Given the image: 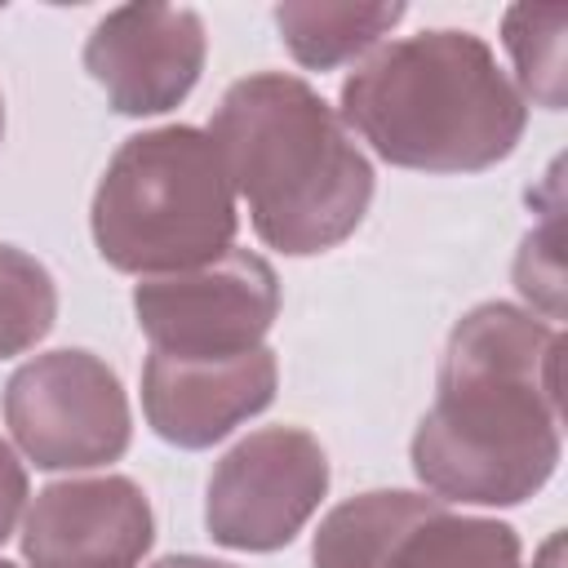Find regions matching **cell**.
Listing matches in <instances>:
<instances>
[{
	"label": "cell",
	"mask_w": 568,
	"mask_h": 568,
	"mask_svg": "<svg viewBox=\"0 0 568 568\" xmlns=\"http://www.w3.org/2000/svg\"><path fill=\"white\" fill-rule=\"evenodd\" d=\"M27 497H31V484H27V466L18 462L13 444L0 439V546L13 537L22 510H27Z\"/></svg>",
	"instance_id": "17"
},
{
	"label": "cell",
	"mask_w": 568,
	"mask_h": 568,
	"mask_svg": "<svg viewBox=\"0 0 568 568\" xmlns=\"http://www.w3.org/2000/svg\"><path fill=\"white\" fill-rule=\"evenodd\" d=\"M564 333L510 302L470 306L444 346L435 404L408 457L422 493L462 506H519L564 457Z\"/></svg>",
	"instance_id": "1"
},
{
	"label": "cell",
	"mask_w": 568,
	"mask_h": 568,
	"mask_svg": "<svg viewBox=\"0 0 568 568\" xmlns=\"http://www.w3.org/2000/svg\"><path fill=\"white\" fill-rule=\"evenodd\" d=\"M209 138L257 240L284 257H315L351 240L373 204V164L337 106L288 71L235 80Z\"/></svg>",
	"instance_id": "2"
},
{
	"label": "cell",
	"mask_w": 568,
	"mask_h": 568,
	"mask_svg": "<svg viewBox=\"0 0 568 568\" xmlns=\"http://www.w3.org/2000/svg\"><path fill=\"white\" fill-rule=\"evenodd\" d=\"M328 497V453L302 426H262L231 444L204 488V528L226 550H284Z\"/></svg>",
	"instance_id": "7"
},
{
	"label": "cell",
	"mask_w": 568,
	"mask_h": 568,
	"mask_svg": "<svg viewBox=\"0 0 568 568\" xmlns=\"http://www.w3.org/2000/svg\"><path fill=\"white\" fill-rule=\"evenodd\" d=\"M564 4H510L501 18V44L519 75V98L546 111H564Z\"/></svg>",
	"instance_id": "14"
},
{
	"label": "cell",
	"mask_w": 568,
	"mask_h": 568,
	"mask_svg": "<svg viewBox=\"0 0 568 568\" xmlns=\"http://www.w3.org/2000/svg\"><path fill=\"white\" fill-rule=\"evenodd\" d=\"M519 559L524 546L506 519L439 506L399 537L386 568H519Z\"/></svg>",
	"instance_id": "13"
},
{
	"label": "cell",
	"mask_w": 568,
	"mask_h": 568,
	"mask_svg": "<svg viewBox=\"0 0 568 568\" xmlns=\"http://www.w3.org/2000/svg\"><path fill=\"white\" fill-rule=\"evenodd\" d=\"M559 541H564L559 532L546 541V550H541V564H537V568H559Z\"/></svg>",
	"instance_id": "19"
},
{
	"label": "cell",
	"mask_w": 568,
	"mask_h": 568,
	"mask_svg": "<svg viewBox=\"0 0 568 568\" xmlns=\"http://www.w3.org/2000/svg\"><path fill=\"white\" fill-rule=\"evenodd\" d=\"M337 115L377 160L413 173H484L528 129V102L488 40L457 27L377 44L342 80Z\"/></svg>",
	"instance_id": "3"
},
{
	"label": "cell",
	"mask_w": 568,
	"mask_h": 568,
	"mask_svg": "<svg viewBox=\"0 0 568 568\" xmlns=\"http://www.w3.org/2000/svg\"><path fill=\"white\" fill-rule=\"evenodd\" d=\"M4 426L40 470H93L129 453L133 413L115 368L80 346L31 355L4 382Z\"/></svg>",
	"instance_id": "5"
},
{
	"label": "cell",
	"mask_w": 568,
	"mask_h": 568,
	"mask_svg": "<svg viewBox=\"0 0 568 568\" xmlns=\"http://www.w3.org/2000/svg\"><path fill=\"white\" fill-rule=\"evenodd\" d=\"M559 226H555V209L546 217L541 231H528L524 235V248L515 257V288L546 311V320H559L564 315V297H559Z\"/></svg>",
	"instance_id": "16"
},
{
	"label": "cell",
	"mask_w": 568,
	"mask_h": 568,
	"mask_svg": "<svg viewBox=\"0 0 568 568\" xmlns=\"http://www.w3.org/2000/svg\"><path fill=\"white\" fill-rule=\"evenodd\" d=\"M0 138H4V98H0Z\"/></svg>",
	"instance_id": "20"
},
{
	"label": "cell",
	"mask_w": 568,
	"mask_h": 568,
	"mask_svg": "<svg viewBox=\"0 0 568 568\" xmlns=\"http://www.w3.org/2000/svg\"><path fill=\"white\" fill-rule=\"evenodd\" d=\"M58 324V284L40 257L0 244V359L36 351Z\"/></svg>",
	"instance_id": "15"
},
{
	"label": "cell",
	"mask_w": 568,
	"mask_h": 568,
	"mask_svg": "<svg viewBox=\"0 0 568 568\" xmlns=\"http://www.w3.org/2000/svg\"><path fill=\"white\" fill-rule=\"evenodd\" d=\"M89 231L98 257L124 275H178L235 248L240 209L209 129L160 124L124 138L106 160Z\"/></svg>",
	"instance_id": "4"
},
{
	"label": "cell",
	"mask_w": 568,
	"mask_h": 568,
	"mask_svg": "<svg viewBox=\"0 0 568 568\" xmlns=\"http://www.w3.org/2000/svg\"><path fill=\"white\" fill-rule=\"evenodd\" d=\"M155 541V515L129 475H71L44 484L22 515L31 568H138Z\"/></svg>",
	"instance_id": "9"
},
{
	"label": "cell",
	"mask_w": 568,
	"mask_h": 568,
	"mask_svg": "<svg viewBox=\"0 0 568 568\" xmlns=\"http://www.w3.org/2000/svg\"><path fill=\"white\" fill-rule=\"evenodd\" d=\"M209 58L204 18L182 4H120L84 40V71L115 115H164L200 84Z\"/></svg>",
	"instance_id": "8"
},
{
	"label": "cell",
	"mask_w": 568,
	"mask_h": 568,
	"mask_svg": "<svg viewBox=\"0 0 568 568\" xmlns=\"http://www.w3.org/2000/svg\"><path fill=\"white\" fill-rule=\"evenodd\" d=\"M280 390V359L271 346H253L231 359H169L142 364V417L146 426L186 453L213 448L235 426L271 408Z\"/></svg>",
	"instance_id": "10"
},
{
	"label": "cell",
	"mask_w": 568,
	"mask_h": 568,
	"mask_svg": "<svg viewBox=\"0 0 568 568\" xmlns=\"http://www.w3.org/2000/svg\"><path fill=\"white\" fill-rule=\"evenodd\" d=\"M404 4H337V0H284L275 4V31L297 67L306 71H333L346 62H364L399 22Z\"/></svg>",
	"instance_id": "12"
},
{
	"label": "cell",
	"mask_w": 568,
	"mask_h": 568,
	"mask_svg": "<svg viewBox=\"0 0 568 568\" xmlns=\"http://www.w3.org/2000/svg\"><path fill=\"white\" fill-rule=\"evenodd\" d=\"M133 315L155 355L231 359L266 346L280 315V275L262 253L226 248L209 266L138 280Z\"/></svg>",
	"instance_id": "6"
},
{
	"label": "cell",
	"mask_w": 568,
	"mask_h": 568,
	"mask_svg": "<svg viewBox=\"0 0 568 568\" xmlns=\"http://www.w3.org/2000/svg\"><path fill=\"white\" fill-rule=\"evenodd\" d=\"M439 506L448 501L413 488H368L359 497H346L320 519L311 537V564L315 568H386L399 537Z\"/></svg>",
	"instance_id": "11"
},
{
	"label": "cell",
	"mask_w": 568,
	"mask_h": 568,
	"mask_svg": "<svg viewBox=\"0 0 568 568\" xmlns=\"http://www.w3.org/2000/svg\"><path fill=\"white\" fill-rule=\"evenodd\" d=\"M151 568H240V564L209 559V555H164V559H155Z\"/></svg>",
	"instance_id": "18"
},
{
	"label": "cell",
	"mask_w": 568,
	"mask_h": 568,
	"mask_svg": "<svg viewBox=\"0 0 568 568\" xmlns=\"http://www.w3.org/2000/svg\"><path fill=\"white\" fill-rule=\"evenodd\" d=\"M0 568H18V564H13V559H0Z\"/></svg>",
	"instance_id": "21"
}]
</instances>
